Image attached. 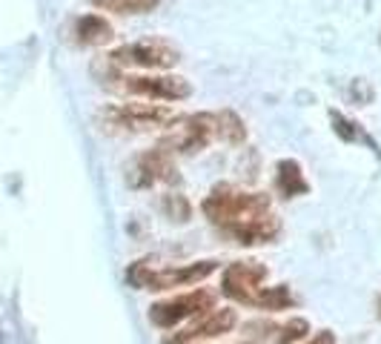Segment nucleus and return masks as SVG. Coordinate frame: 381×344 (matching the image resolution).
Returning <instances> with one entry per match:
<instances>
[{
    "label": "nucleus",
    "instance_id": "obj_19",
    "mask_svg": "<svg viewBox=\"0 0 381 344\" xmlns=\"http://www.w3.org/2000/svg\"><path fill=\"white\" fill-rule=\"evenodd\" d=\"M310 344H336V335H333L330 330H321V333H319V335H316Z\"/></svg>",
    "mask_w": 381,
    "mask_h": 344
},
{
    "label": "nucleus",
    "instance_id": "obj_2",
    "mask_svg": "<svg viewBox=\"0 0 381 344\" xmlns=\"http://www.w3.org/2000/svg\"><path fill=\"white\" fill-rule=\"evenodd\" d=\"M215 261H198V264H187V267H167V270H149L146 264H132L126 279L140 287V290H172V287H187V284H198L206 275L215 272Z\"/></svg>",
    "mask_w": 381,
    "mask_h": 344
},
{
    "label": "nucleus",
    "instance_id": "obj_3",
    "mask_svg": "<svg viewBox=\"0 0 381 344\" xmlns=\"http://www.w3.org/2000/svg\"><path fill=\"white\" fill-rule=\"evenodd\" d=\"M212 135H215V115L212 112L189 115V118L172 123L170 135H164V141H161V150L192 155V152H201L212 141Z\"/></svg>",
    "mask_w": 381,
    "mask_h": 344
},
{
    "label": "nucleus",
    "instance_id": "obj_1",
    "mask_svg": "<svg viewBox=\"0 0 381 344\" xmlns=\"http://www.w3.org/2000/svg\"><path fill=\"white\" fill-rule=\"evenodd\" d=\"M204 216L230 233L238 244H267L281 233V221L270 213V195L215 187L204 201Z\"/></svg>",
    "mask_w": 381,
    "mask_h": 344
},
{
    "label": "nucleus",
    "instance_id": "obj_20",
    "mask_svg": "<svg viewBox=\"0 0 381 344\" xmlns=\"http://www.w3.org/2000/svg\"><path fill=\"white\" fill-rule=\"evenodd\" d=\"M378 316H381V299H378Z\"/></svg>",
    "mask_w": 381,
    "mask_h": 344
},
{
    "label": "nucleus",
    "instance_id": "obj_14",
    "mask_svg": "<svg viewBox=\"0 0 381 344\" xmlns=\"http://www.w3.org/2000/svg\"><path fill=\"white\" fill-rule=\"evenodd\" d=\"M98 9H106V12H115V15H143V12H152L161 0H92Z\"/></svg>",
    "mask_w": 381,
    "mask_h": 344
},
{
    "label": "nucleus",
    "instance_id": "obj_11",
    "mask_svg": "<svg viewBox=\"0 0 381 344\" xmlns=\"http://www.w3.org/2000/svg\"><path fill=\"white\" fill-rule=\"evenodd\" d=\"M278 192L287 195V198L310 192V184H307V178H304L298 161H292V158L278 161Z\"/></svg>",
    "mask_w": 381,
    "mask_h": 344
},
{
    "label": "nucleus",
    "instance_id": "obj_4",
    "mask_svg": "<svg viewBox=\"0 0 381 344\" xmlns=\"http://www.w3.org/2000/svg\"><path fill=\"white\" fill-rule=\"evenodd\" d=\"M112 126H123L132 132H143V129H158L167 123H175L178 115L170 106H158V104H121V106H106L101 112Z\"/></svg>",
    "mask_w": 381,
    "mask_h": 344
},
{
    "label": "nucleus",
    "instance_id": "obj_15",
    "mask_svg": "<svg viewBox=\"0 0 381 344\" xmlns=\"http://www.w3.org/2000/svg\"><path fill=\"white\" fill-rule=\"evenodd\" d=\"M292 304V293L287 284H278V287H261L258 296H255V307H264V310H287Z\"/></svg>",
    "mask_w": 381,
    "mask_h": 344
},
{
    "label": "nucleus",
    "instance_id": "obj_7",
    "mask_svg": "<svg viewBox=\"0 0 381 344\" xmlns=\"http://www.w3.org/2000/svg\"><path fill=\"white\" fill-rule=\"evenodd\" d=\"M212 301H215L212 293L195 290V293H187V296H178V299H170V301H161V304H152V307H149V321L155 324V327L170 330V327L181 324L184 318L209 310Z\"/></svg>",
    "mask_w": 381,
    "mask_h": 344
},
{
    "label": "nucleus",
    "instance_id": "obj_8",
    "mask_svg": "<svg viewBox=\"0 0 381 344\" xmlns=\"http://www.w3.org/2000/svg\"><path fill=\"white\" fill-rule=\"evenodd\" d=\"M267 279V267L258 261H236L230 270L223 272V293L244 301V304H255V296L261 290V282Z\"/></svg>",
    "mask_w": 381,
    "mask_h": 344
},
{
    "label": "nucleus",
    "instance_id": "obj_5",
    "mask_svg": "<svg viewBox=\"0 0 381 344\" xmlns=\"http://www.w3.org/2000/svg\"><path fill=\"white\" fill-rule=\"evenodd\" d=\"M109 60H112V63H121V66L170 69V66L178 63V49L170 46L167 40L146 38V40H138V43H132V46H121V49H115Z\"/></svg>",
    "mask_w": 381,
    "mask_h": 344
},
{
    "label": "nucleus",
    "instance_id": "obj_12",
    "mask_svg": "<svg viewBox=\"0 0 381 344\" xmlns=\"http://www.w3.org/2000/svg\"><path fill=\"white\" fill-rule=\"evenodd\" d=\"M74 35L87 46H101L106 40H112V26L101 18V15H84L74 23Z\"/></svg>",
    "mask_w": 381,
    "mask_h": 344
},
{
    "label": "nucleus",
    "instance_id": "obj_6",
    "mask_svg": "<svg viewBox=\"0 0 381 344\" xmlns=\"http://www.w3.org/2000/svg\"><path fill=\"white\" fill-rule=\"evenodd\" d=\"M123 89L129 95L152 98V101H184L192 95V84L178 75H126Z\"/></svg>",
    "mask_w": 381,
    "mask_h": 344
},
{
    "label": "nucleus",
    "instance_id": "obj_16",
    "mask_svg": "<svg viewBox=\"0 0 381 344\" xmlns=\"http://www.w3.org/2000/svg\"><path fill=\"white\" fill-rule=\"evenodd\" d=\"M161 210L167 213V218H172V221H178V224H187V221L192 218V206H189V201H187L184 195H178V192L164 195Z\"/></svg>",
    "mask_w": 381,
    "mask_h": 344
},
{
    "label": "nucleus",
    "instance_id": "obj_10",
    "mask_svg": "<svg viewBox=\"0 0 381 344\" xmlns=\"http://www.w3.org/2000/svg\"><path fill=\"white\" fill-rule=\"evenodd\" d=\"M238 321V313L230 310V307H223V310H215L209 313L204 321H198L195 327L178 333L175 338H167V344H192L198 338H212V335H223V333H230Z\"/></svg>",
    "mask_w": 381,
    "mask_h": 344
},
{
    "label": "nucleus",
    "instance_id": "obj_9",
    "mask_svg": "<svg viewBox=\"0 0 381 344\" xmlns=\"http://www.w3.org/2000/svg\"><path fill=\"white\" fill-rule=\"evenodd\" d=\"M178 181V170L172 164V152L167 150H149L138 158L129 184L132 187H149V184H172Z\"/></svg>",
    "mask_w": 381,
    "mask_h": 344
},
{
    "label": "nucleus",
    "instance_id": "obj_17",
    "mask_svg": "<svg viewBox=\"0 0 381 344\" xmlns=\"http://www.w3.org/2000/svg\"><path fill=\"white\" fill-rule=\"evenodd\" d=\"M307 333H310V321L307 318H292L289 324H284L278 344H295V341H301Z\"/></svg>",
    "mask_w": 381,
    "mask_h": 344
},
{
    "label": "nucleus",
    "instance_id": "obj_13",
    "mask_svg": "<svg viewBox=\"0 0 381 344\" xmlns=\"http://www.w3.org/2000/svg\"><path fill=\"white\" fill-rule=\"evenodd\" d=\"M215 135L226 144H244L247 129H244V121L236 112L223 109V112H215Z\"/></svg>",
    "mask_w": 381,
    "mask_h": 344
},
{
    "label": "nucleus",
    "instance_id": "obj_18",
    "mask_svg": "<svg viewBox=\"0 0 381 344\" xmlns=\"http://www.w3.org/2000/svg\"><path fill=\"white\" fill-rule=\"evenodd\" d=\"M330 118H333V129H336V132H338V135L344 138V141H358V129H350L353 123H350V121H347L344 115H338V112H333Z\"/></svg>",
    "mask_w": 381,
    "mask_h": 344
}]
</instances>
